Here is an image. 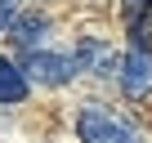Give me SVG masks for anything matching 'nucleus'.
Here are the masks:
<instances>
[{
	"instance_id": "1",
	"label": "nucleus",
	"mask_w": 152,
	"mask_h": 143,
	"mask_svg": "<svg viewBox=\"0 0 152 143\" xmlns=\"http://www.w3.org/2000/svg\"><path fill=\"white\" fill-rule=\"evenodd\" d=\"M76 134L81 143H139L125 121H116L107 107H94V103L76 112Z\"/></svg>"
},
{
	"instance_id": "2",
	"label": "nucleus",
	"mask_w": 152,
	"mask_h": 143,
	"mask_svg": "<svg viewBox=\"0 0 152 143\" xmlns=\"http://www.w3.org/2000/svg\"><path fill=\"white\" fill-rule=\"evenodd\" d=\"M76 72H81L76 58H63V54H49V49H31V54L23 58V76L36 81V85H49V90L67 85Z\"/></svg>"
},
{
	"instance_id": "3",
	"label": "nucleus",
	"mask_w": 152,
	"mask_h": 143,
	"mask_svg": "<svg viewBox=\"0 0 152 143\" xmlns=\"http://www.w3.org/2000/svg\"><path fill=\"white\" fill-rule=\"evenodd\" d=\"M121 90H125V98H148L152 94V54L148 49L130 45V54L121 58Z\"/></svg>"
},
{
	"instance_id": "4",
	"label": "nucleus",
	"mask_w": 152,
	"mask_h": 143,
	"mask_svg": "<svg viewBox=\"0 0 152 143\" xmlns=\"http://www.w3.org/2000/svg\"><path fill=\"white\" fill-rule=\"evenodd\" d=\"M76 67L81 72H94V76H121V58L112 54L107 40H81L76 45Z\"/></svg>"
},
{
	"instance_id": "5",
	"label": "nucleus",
	"mask_w": 152,
	"mask_h": 143,
	"mask_svg": "<svg viewBox=\"0 0 152 143\" xmlns=\"http://www.w3.org/2000/svg\"><path fill=\"white\" fill-rule=\"evenodd\" d=\"M23 98H27L23 67H14L9 58H0V103H23Z\"/></svg>"
},
{
	"instance_id": "6",
	"label": "nucleus",
	"mask_w": 152,
	"mask_h": 143,
	"mask_svg": "<svg viewBox=\"0 0 152 143\" xmlns=\"http://www.w3.org/2000/svg\"><path fill=\"white\" fill-rule=\"evenodd\" d=\"M49 31V18L45 14H23V18H14V27H9V36L18 40V45H31L36 36H45Z\"/></svg>"
},
{
	"instance_id": "7",
	"label": "nucleus",
	"mask_w": 152,
	"mask_h": 143,
	"mask_svg": "<svg viewBox=\"0 0 152 143\" xmlns=\"http://www.w3.org/2000/svg\"><path fill=\"white\" fill-rule=\"evenodd\" d=\"M148 5H152V0H125V23H130V31H143Z\"/></svg>"
},
{
	"instance_id": "8",
	"label": "nucleus",
	"mask_w": 152,
	"mask_h": 143,
	"mask_svg": "<svg viewBox=\"0 0 152 143\" xmlns=\"http://www.w3.org/2000/svg\"><path fill=\"white\" fill-rule=\"evenodd\" d=\"M18 18V0H0V31H9Z\"/></svg>"
}]
</instances>
